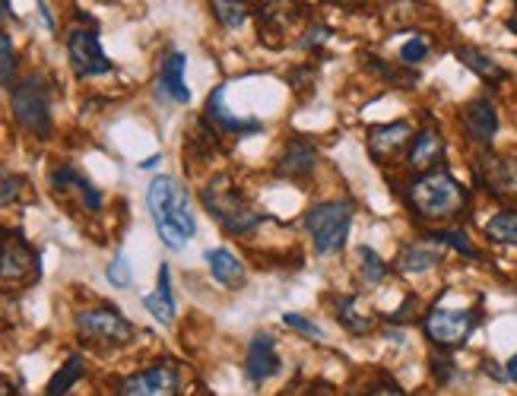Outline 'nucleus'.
<instances>
[{"mask_svg":"<svg viewBox=\"0 0 517 396\" xmlns=\"http://www.w3.org/2000/svg\"><path fill=\"white\" fill-rule=\"evenodd\" d=\"M146 206H150L153 225L162 238V244L169 251L188 248V241L197 232V219H194V206L188 197V187L178 178L159 175L153 178L150 191H146Z\"/></svg>","mask_w":517,"mask_h":396,"instance_id":"f257e3e1","label":"nucleus"},{"mask_svg":"<svg viewBox=\"0 0 517 396\" xmlns=\"http://www.w3.org/2000/svg\"><path fill=\"white\" fill-rule=\"evenodd\" d=\"M406 200L422 219H451L467 206V187L438 168V172H422V178L410 184Z\"/></svg>","mask_w":517,"mask_h":396,"instance_id":"f03ea898","label":"nucleus"},{"mask_svg":"<svg viewBox=\"0 0 517 396\" xmlns=\"http://www.w3.org/2000/svg\"><path fill=\"white\" fill-rule=\"evenodd\" d=\"M200 200H203V206H207V213L219 225H223L226 232H232V235H248L264 219L242 194H238V187L226 175L223 178H213L207 187H203Z\"/></svg>","mask_w":517,"mask_h":396,"instance_id":"7ed1b4c3","label":"nucleus"},{"mask_svg":"<svg viewBox=\"0 0 517 396\" xmlns=\"http://www.w3.org/2000/svg\"><path fill=\"white\" fill-rule=\"evenodd\" d=\"M39 276H42L39 251L20 232L0 235V289L4 292L29 289L39 282Z\"/></svg>","mask_w":517,"mask_h":396,"instance_id":"20e7f679","label":"nucleus"},{"mask_svg":"<svg viewBox=\"0 0 517 396\" xmlns=\"http://www.w3.org/2000/svg\"><path fill=\"white\" fill-rule=\"evenodd\" d=\"M349 225H353V203L346 200L318 203L305 216V229L315 238L318 254H337L349 238Z\"/></svg>","mask_w":517,"mask_h":396,"instance_id":"39448f33","label":"nucleus"},{"mask_svg":"<svg viewBox=\"0 0 517 396\" xmlns=\"http://www.w3.org/2000/svg\"><path fill=\"white\" fill-rule=\"evenodd\" d=\"M13 118L23 130L42 140L51 134V96L39 73L13 86Z\"/></svg>","mask_w":517,"mask_h":396,"instance_id":"423d86ee","label":"nucleus"},{"mask_svg":"<svg viewBox=\"0 0 517 396\" xmlns=\"http://www.w3.org/2000/svg\"><path fill=\"white\" fill-rule=\"evenodd\" d=\"M77 330L86 343L96 346H127L134 339V324L112 308H96L77 314Z\"/></svg>","mask_w":517,"mask_h":396,"instance_id":"0eeeda50","label":"nucleus"},{"mask_svg":"<svg viewBox=\"0 0 517 396\" xmlns=\"http://www.w3.org/2000/svg\"><path fill=\"white\" fill-rule=\"evenodd\" d=\"M305 20V7L299 0H267L257 13V26H261V42L280 48L286 45L289 35H295L299 23Z\"/></svg>","mask_w":517,"mask_h":396,"instance_id":"6e6552de","label":"nucleus"},{"mask_svg":"<svg viewBox=\"0 0 517 396\" xmlns=\"http://www.w3.org/2000/svg\"><path fill=\"white\" fill-rule=\"evenodd\" d=\"M67 54H70L73 73H77L80 80L102 77V73L112 70V61H108V54L102 51L99 35L92 29H73L67 35Z\"/></svg>","mask_w":517,"mask_h":396,"instance_id":"1a4fd4ad","label":"nucleus"},{"mask_svg":"<svg viewBox=\"0 0 517 396\" xmlns=\"http://www.w3.org/2000/svg\"><path fill=\"white\" fill-rule=\"evenodd\" d=\"M479 317L473 311H448V308H435L426 317V333L435 346L457 349L467 343V336L476 330Z\"/></svg>","mask_w":517,"mask_h":396,"instance_id":"9d476101","label":"nucleus"},{"mask_svg":"<svg viewBox=\"0 0 517 396\" xmlns=\"http://www.w3.org/2000/svg\"><path fill=\"white\" fill-rule=\"evenodd\" d=\"M181 390V377L172 365H156L146 368L134 377L121 381V396H175Z\"/></svg>","mask_w":517,"mask_h":396,"instance_id":"9b49d317","label":"nucleus"},{"mask_svg":"<svg viewBox=\"0 0 517 396\" xmlns=\"http://www.w3.org/2000/svg\"><path fill=\"white\" fill-rule=\"evenodd\" d=\"M410 143H413V127L406 121L381 124L368 130V153H372L378 165H391Z\"/></svg>","mask_w":517,"mask_h":396,"instance_id":"f8f14e48","label":"nucleus"},{"mask_svg":"<svg viewBox=\"0 0 517 396\" xmlns=\"http://www.w3.org/2000/svg\"><path fill=\"white\" fill-rule=\"evenodd\" d=\"M223 96H226V86H219L207 102V111H203V121H207L219 137H245V134H257V130L264 127L261 121L235 118L232 111L223 105Z\"/></svg>","mask_w":517,"mask_h":396,"instance_id":"ddd939ff","label":"nucleus"},{"mask_svg":"<svg viewBox=\"0 0 517 396\" xmlns=\"http://www.w3.org/2000/svg\"><path fill=\"white\" fill-rule=\"evenodd\" d=\"M280 371V352H276V339L270 333H254V339L248 343V355H245V374L251 384H264L270 377Z\"/></svg>","mask_w":517,"mask_h":396,"instance_id":"4468645a","label":"nucleus"},{"mask_svg":"<svg viewBox=\"0 0 517 396\" xmlns=\"http://www.w3.org/2000/svg\"><path fill=\"white\" fill-rule=\"evenodd\" d=\"M315 168H318V149H315V143L295 137V140L286 143L283 156H280V165H276V172H280L283 178L302 181V178H308L311 172H315Z\"/></svg>","mask_w":517,"mask_h":396,"instance_id":"2eb2a0df","label":"nucleus"},{"mask_svg":"<svg viewBox=\"0 0 517 396\" xmlns=\"http://www.w3.org/2000/svg\"><path fill=\"white\" fill-rule=\"evenodd\" d=\"M51 184L58 187V191H73V194H80L83 206L92 213H99L102 210V194H99V187L92 184L80 168H73V165H61V168H54L51 172Z\"/></svg>","mask_w":517,"mask_h":396,"instance_id":"dca6fc26","label":"nucleus"},{"mask_svg":"<svg viewBox=\"0 0 517 396\" xmlns=\"http://www.w3.org/2000/svg\"><path fill=\"white\" fill-rule=\"evenodd\" d=\"M464 127L473 143L479 146H492L495 134H498V115L489 99H476L464 108Z\"/></svg>","mask_w":517,"mask_h":396,"instance_id":"f3484780","label":"nucleus"},{"mask_svg":"<svg viewBox=\"0 0 517 396\" xmlns=\"http://www.w3.org/2000/svg\"><path fill=\"white\" fill-rule=\"evenodd\" d=\"M184 70H188V58H184L181 51L165 54L162 70H159V86H162L165 96H169L172 102H178V105L191 102V89H188V83H184Z\"/></svg>","mask_w":517,"mask_h":396,"instance_id":"a211bd4d","label":"nucleus"},{"mask_svg":"<svg viewBox=\"0 0 517 396\" xmlns=\"http://www.w3.org/2000/svg\"><path fill=\"white\" fill-rule=\"evenodd\" d=\"M445 156V140L435 127H422L410 143V168L413 172H432Z\"/></svg>","mask_w":517,"mask_h":396,"instance_id":"6ab92c4d","label":"nucleus"},{"mask_svg":"<svg viewBox=\"0 0 517 396\" xmlns=\"http://www.w3.org/2000/svg\"><path fill=\"white\" fill-rule=\"evenodd\" d=\"M207 263H210V273L213 279L219 282V286H226V289H242L245 286V263L238 260L229 248H213L207 251Z\"/></svg>","mask_w":517,"mask_h":396,"instance_id":"aec40b11","label":"nucleus"},{"mask_svg":"<svg viewBox=\"0 0 517 396\" xmlns=\"http://www.w3.org/2000/svg\"><path fill=\"white\" fill-rule=\"evenodd\" d=\"M337 317H340V324H343L349 333H356V336H365V333H372V330L378 327L375 311L368 308L359 295H346V298H340Z\"/></svg>","mask_w":517,"mask_h":396,"instance_id":"412c9836","label":"nucleus"},{"mask_svg":"<svg viewBox=\"0 0 517 396\" xmlns=\"http://www.w3.org/2000/svg\"><path fill=\"white\" fill-rule=\"evenodd\" d=\"M479 178L489 184L492 194L517 197V156H511V159H486Z\"/></svg>","mask_w":517,"mask_h":396,"instance_id":"4be33fe9","label":"nucleus"},{"mask_svg":"<svg viewBox=\"0 0 517 396\" xmlns=\"http://www.w3.org/2000/svg\"><path fill=\"white\" fill-rule=\"evenodd\" d=\"M143 308L150 311L159 324H165L169 327L172 320H175V298H172V273H169V267H159V286H156V292L153 295H146L143 298Z\"/></svg>","mask_w":517,"mask_h":396,"instance_id":"5701e85b","label":"nucleus"},{"mask_svg":"<svg viewBox=\"0 0 517 396\" xmlns=\"http://www.w3.org/2000/svg\"><path fill=\"white\" fill-rule=\"evenodd\" d=\"M457 54V61L464 64V67H470L473 73H479V77L483 80H492V83H498V80H505L508 73L498 67V61H492L489 54H483L479 48H457L454 51Z\"/></svg>","mask_w":517,"mask_h":396,"instance_id":"b1692460","label":"nucleus"},{"mask_svg":"<svg viewBox=\"0 0 517 396\" xmlns=\"http://www.w3.org/2000/svg\"><path fill=\"white\" fill-rule=\"evenodd\" d=\"M438 263V251L432 248V244H410V248H403L397 267L403 273H426L432 270Z\"/></svg>","mask_w":517,"mask_h":396,"instance_id":"393cba45","label":"nucleus"},{"mask_svg":"<svg viewBox=\"0 0 517 396\" xmlns=\"http://www.w3.org/2000/svg\"><path fill=\"white\" fill-rule=\"evenodd\" d=\"M83 374H86L83 358H80V355H70L67 365H61V371L48 381V390H45V393H48V396H61V393H67L73 384H77Z\"/></svg>","mask_w":517,"mask_h":396,"instance_id":"a878e982","label":"nucleus"},{"mask_svg":"<svg viewBox=\"0 0 517 396\" xmlns=\"http://www.w3.org/2000/svg\"><path fill=\"white\" fill-rule=\"evenodd\" d=\"M486 235L495 244H517V210L495 213L486 225Z\"/></svg>","mask_w":517,"mask_h":396,"instance_id":"bb28decb","label":"nucleus"},{"mask_svg":"<svg viewBox=\"0 0 517 396\" xmlns=\"http://www.w3.org/2000/svg\"><path fill=\"white\" fill-rule=\"evenodd\" d=\"M210 4H213L216 20L223 23L226 29H238L251 16L248 0H210Z\"/></svg>","mask_w":517,"mask_h":396,"instance_id":"cd10ccee","label":"nucleus"},{"mask_svg":"<svg viewBox=\"0 0 517 396\" xmlns=\"http://www.w3.org/2000/svg\"><path fill=\"white\" fill-rule=\"evenodd\" d=\"M0 86L4 89L16 86V48L7 32H0Z\"/></svg>","mask_w":517,"mask_h":396,"instance_id":"c85d7f7f","label":"nucleus"},{"mask_svg":"<svg viewBox=\"0 0 517 396\" xmlns=\"http://www.w3.org/2000/svg\"><path fill=\"white\" fill-rule=\"evenodd\" d=\"M359 260H362V279H365V282H372V286H378V282L387 276L384 260H381L372 248H359Z\"/></svg>","mask_w":517,"mask_h":396,"instance_id":"c756f323","label":"nucleus"},{"mask_svg":"<svg viewBox=\"0 0 517 396\" xmlns=\"http://www.w3.org/2000/svg\"><path fill=\"white\" fill-rule=\"evenodd\" d=\"M108 282H112L115 289H127L134 282V273H131V263H127L124 254H115L112 263H108V270H105Z\"/></svg>","mask_w":517,"mask_h":396,"instance_id":"7c9ffc66","label":"nucleus"},{"mask_svg":"<svg viewBox=\"0 0 517 396\" xmlns=\"http://www.w3.org/2000/svg\"><path fill=\"white\" fill-rule=\"evenodd\" d=\"M23 184L26 181L20 175H13V172H7V168H0V206H10V203L20 200Z\"/></svg>","mask_w":517,"mask_h":396,"instance_id":"2f4dec72","label":"nucleus"},{"mask_svg":"<svg viewBox=\"0 0 517 396\" xmlns=\"http://www.w3.org/2000/svg\"><path fill=\"white\" fill-rule=\"evenodd\" d=\"M429 42L422 39V35H416V39H410L403 48H400V64H406V67H416V64H422L429 58Z\"/></svg>","mask_w":517,"mask_h":396,"instance_id":"473e14b6","label":"nucleus"},{"mask_svg":"<svg viewBox=\"0 0 517 396\" xmlns=\"http://www.w3.org/2000/svg\"><path fill=\"white\" fill-rule=\"evenodd\" d=\"M432 241H441V244H448V248H454V251H460L464 257H479V251L473 248V244L467 241V235L464 232H435V235H429Z\"/></svg>","mask_w":517,"mask_h":396,"instance_id":"72a5a7b5","label":"nucleus"},{"mask_svg":"<svg viewBox=\"0 0 517 396\" xmlns=\"http://www.w3.org/2000/svg\"><path fill=\"white\" fill-rule=\"evenodd\" d=\"M372 70H378L381 73V77H387V80H391V83H397V86H403V89H413L416 86V73H403L400 67L394 70V67H387V64H381L378 58H372Z\"/></svg>","mask_w":517,"mask_h":396,"instance_id":"f704fd0d","label":"nucleus"},{"mask_svg":"<svg viewBox=\"0 0 517 396\" xmlns=\"http://www.w3.org/2000/svg\"><path fill=\"white\" fill-rule=\"evenodd\" d=\"M283 324L286 327H292V330H299V333H305V336H311V339H324V330L315 324V320H308L305 314H283Z\"/></svg>","mask_w":517,"mask_h":396,"instance_id":"c9c22d12","label":"nucleus"},{"mask_svg":"<svg viewBox=\"0 0 517 396\" xmlns=\"http://www.w3.org/2000/svg\"><path fill=\"white\" fill-rule=\"evenodd\" d=\"M432 368L438 374V384H448L454 377V368H451V362H445V358H432Z\"/></svg>","mask_w":517,"mask_h":396,"instance_id":"e433bc0d","label":"nucleus"},{"mask_svg":"<svg viewBox=\"0 0 517 396\" xmlns=\"http://www.w3.org/2000/svg\"><path fill=\"white\" fill-rule=\"evenodd\" d=\"M39 13H42V20H45V26L54 32V29H58V26H54V16H51V10H48V4H45V0H39Z\"/></svg>","mask_w":517,"mask_h":396,"instance_id":"4c0bfd02","label":"nucleus"},{"mask_svg":"<svg viewBox=\"0 0 517 396\" xmlns=\"http://www.w3.org/2000/svg\"><path fill=\"white\" fill-rule=\"evenodd\" d=\"M10 393H16V384L10 381V377L0 374V396H10Z\"/></svg>","mask_w":517,"mask_h":396,"instance_id":"58836bf2","label":"nucleus"},{"mask_svg":"<svg viewBox=\"0 0 517 396\" xmlns=\"http://www.w3.org/2000/svg\"><path fill=\"white\" fill-rule=\"evenodd\" d=\"M505 374H508V381H514V384H517V352H514V358H511V362H508Z\"/></svg>","mask_w":517,"mask_h":396,"instance_id":"ea45409f","label":"nucleus"},{"mask_svg":"<svg viewBox=\"0 0 517 396\" xmlns=\"http://www.w3.org/2000/svg\"><path fill=\"white\" fill-rule=\"evenodd\" d=\"M10 16H13V13H10V0H0V23H7Z\"/></svg>","mask_w":517,"mask_h":396,"instance_id":"a19ab883","label":"nucleus"},{"mask_svg":"<svg viewBox=\"0 0 517 396\" xmlns=\"http://www.w3.org/2000/svg\"><path fill=\"white\" fill-rule=\"evenodd\" d=\"M156 165H159V156H150L146 162H140V168H156Z\"/></svg>","mask_w":517,"mask_h":396,"instance_id":"79ce46f5","label":"nucleus"},{"mask_svg":"<svg viewBox=\"0 0 517 396\" xmlns=\"http://www.w3.org/2000/svg\"><path fill=\"white\" fill-rule=\"evenodd\" d=\"M508 26H511V32L517 35V10H514V16H511V20H508Z\"/></svg>","mask_w":517,"mask_h":396,"instance_id":"37998d69","label":"nucleus"}]
</instances>
